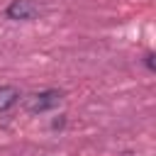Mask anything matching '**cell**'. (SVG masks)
Wrapping results in <instances>:
<instances>
[{
  "mask_svg": "<svg viewBox=\"0 0 156 156\" xmlns=\"http://www.w3.org/2000/svg\"><path fill=\"white\" fill-rule=\"evenodd\" d=\"M61 100H63V93H61V90L49 88V90H39V93L29 95V98L24 100V107H27V112L39 115V112H49V110L58 107V102H61Z\"/></svg>",
  "mask_w": 156,
  "mask_h": 156,
  "instance_id": "cell-1",
  "label": "cell"
},
{
  "mask_svg": "<svg viewBox=\"0 0 156 156\" xmlns=\"http://www.w3.org/2000/svg\"><path fill=\"white\" fill-rule=\"evenodd\" d=\"M39 15V5L34 0H12L7 7H5V17L7 20H17V22H27V20H34Z\"/></svg>",
  "mask_w": 156,
  "mask_h": 156,
  "instance_id": "cell-2",
  "label": "cell"
},
{
  "mask_svg": "<svg viewBox=\"0 0 156 156\" xmlns=\"http://www.w3.org/2000/svg\"><path fill=\"white\" fill-rule=\"evenodd\" d=\"M20 98H22L20 88H15V85H0V112H7L10 107H15L20 102Z\"/></svg>",
  "mask_w": 156,
  "mask_h": 156,
  "instance_id": "cell-3",
  "label": "cell"
},
{
  "mask_svg": "<svg viewBox=\"0 0 156 156\" xmlns=\"http://www.w3.org/2000/svg\"><path fill=\"white\" fill-rule=\"evenodd\" d=\"M144 66H146L149 71H156V63H154V51H146V54H144Z\"/></svg>",
  "mask_w": 156,
  "mask_h": 156,
  "instance_id": "cell-4",
  "label": "cell"
},
{
  "mask_svg": "<svg viewBox=\"0 0 156 156\" xmlns=\"http://www.w3.org/2000/svg\"><path fill=\"white\" fill-rule=\"evenodd\" d=\"M63 124H66V117H63V115H61V117H58V119H54V122H51V129H61V127H63Z\"/></svg>",
  "mask_w": 156,
  "mask_h": 156,
  "instance_id": "cell-5",
  "label": "cell"
}]
</instances>
